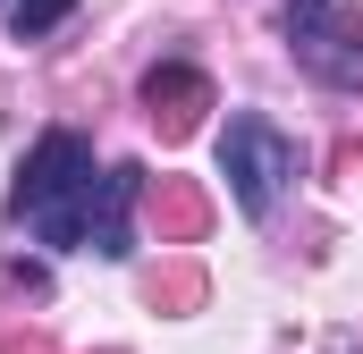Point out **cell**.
Here are the masks:
<instances>
[{
	"mask_svg": "<svg viewBox=\"0 0 363 354\" xmlns=\"http://www.w3.org/2000/svg\"><path fill=\"white\" fill-rule=\"evenodd\" d=\"M93 144L77 127H51V135H34V152H26V169H17V219L43 236V245H60V253H85V219H93Z\"/></svg>",
	"mask_w": 363,
	"mask_h": 354,
	"instance_id": "obj_1",
	"label": "cell"
},
{
	"mask_svg": "<svg viewBox=\"0 0 363 354\" xmlns=\"http://www.w3.org/2000/svg\"><path fill=\"white\" fill-rule=\"evenodd\" d=\"M296 169H304L296 135L271 127L262 110H237V118L220 127V177H228V202H237L245 219H271L279 194L296 185Z\"/></svg>",
	"mask_w": 363,
	"mask_h": 354,
	"instance_id": "obj_2",
	"label": "cell"
},
{
	"mask_svg": "<svg viewBox=\"0 0 363 354\" xmlns=\"http://www.w3.org/2000/svg\"><path fill=\"white\" fill-rule=\"evenodd\" d=\"M135 194H144V169H135V161H110V169H101L93 219H85V253H101V262H127V253H135Z\"/></svg>",
	"mask_w": 363,
	"mask_h": 354,
	"instance_id": "obj_3",
	"label": "cell"
},
{
	"mask_svg": "<svg viewBox=\"0 0 363 354\" xmlns=\"http://www.w3.org/2000/svg\"><path fill=\"white\" fill-rule=\"evenodd\" d=\"M296 59L338 93H363V17L355 8H330L313 34H296Z\"/></svg>",
	"mask_w": 363,
	"mask_h": 354,
	"instance_id": "obj_4",
	"label": "cell"
},
{
	"mask_svg": "<svg viewBox=\"0 0 363 354\" xmlns=\"http://www.w3.org/2000/svg\"><path fill=\"white\" fill-rule=\"evenodd\" d=\"M144 101H152V118H161L169 135H186V127H194V110L211 101V85H203L194 68H152V76H144Z\"/></svg>",
	"mask_w": 363,
	"mask_h": 354,
	"instance_id": "obj_5",
	"label": "cell"
},
{
	"mask_svg": "<svg viewBox=\"0 0 363 354\" xmlns=\"http://www.w3.org/2000/svg\"><path fill=\"white\" fill-rule=\"evenodd\" d=\"M77 17V0H9V34L17 42H43L51 25H68Z\"/></svg>",
	"mask_w": 363,
	"mask_h": 354,
	"instance_id": "obj_6",
	"label": "cell"
},
{
	"mask_svg": "<svg viewBox=\"0 0 363 354\" xmlns=\"http://www.w3.org/2000/svg\"><path fill=\"white\" fill-rule=\"evenodd\" d=\"M0 8H9V0H0Z\"/></svg>",
	"mask_w": 363,
	"mask_h": 354,
	"instance_id": "obj_7",
	"label": "cell"
}]
</instances>
